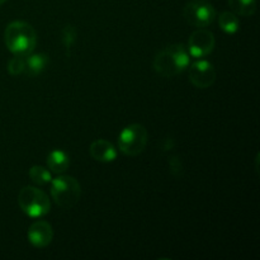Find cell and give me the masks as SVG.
Instances as JSON below:
<instances>
[{
    "label": "cell",
    "mask_w": 260,
    "mask_h": 260,
    "mask_svg": "<svg viewBox=\"0 0 260 260\" xmlns=\"http://www.w3.org/2000/svg\"><path fill=\"white\" fill-rule=\"evenodd\" d=\"M190 55L187 47L182 43H174L164 47L154 57V70L164 78H173L189 66Z\"/></svg>",
    "instance_id": "obj_1"
},
{
    "label": "cell",
    "mask_w": 260,
    "mask_h": 260,
    "mask_svg": "<svg viewBox=\"0 0 260 260\" xmlns=\"http://www.w3.org/2000/svg\"><path fill=\"white\" fill-rule=\"evenodd\" d=\"M4 41L10 52L14 55L25 56L35 50L37 33L29 23L15 20L9 23L5 28Z\"/></svg>",
    "instance_id": "obj_2"
},
{
    "label": "cell",
    "mask_w": 260,
    "mask_h": 260,
    "mask_svg": "<svg viewBox=\"0 0 260 260\" xmlns=\"http://www.w3.org/2000/svg\"><path fill=\"white\" fill-rule=\"evenodd\" d=\"M51 196L58 207L70 210L80 200V183L71 175H58L51 180Z\"/></svg>",
    "instance_id": "obj_3"
},
{
    "label": "cell",
    "mask_w": 260,
    "mask_h": 260,
    "mask_svg": "<svg viewBox=\"0 0 260 260\" xmlns=\"http://www.w3.org/2000/svg\"><path fill=\"white\" fill-rule=\"evenodd\" d=\"M18 203L20 210L32 218L43 217L51 210V202L47 194L32 185H27L20 189L18 194Z\"/></svg>",
    "instance_id": "obj_4"
},
{
    "label": "cell",
    "mask_w": 260,
    "mask_h": 260,
    "mask_svg": "<svg viewBox=\"0 0 260 260\" xmlns=\"http://www.w3.org/2000/svg\"><path fill=\"white\" fill-rule=\"evenodd\" d=\"M147 140H149V134L142 124H128L119 132L118 149L127 156H137L145 150Z\"/></svg>",
    "instance_id": "obj_5"
},
{
    "label": "cell",
    "mask_w": 260,
    "mask_h": 260,
    "mask_svg": "<svg viewBox=\"0 0 260 260\" xmlns=\"http://www.w3.org/2000/svg\"><path fill=\"white\" fill-rule=\"evenodd\" d=\"M183 15L193 27L205 28L213 23L216 18V10L207 0H192L184 7Z\"/></svg>",
    "instance_id": "obj_6"
},
{
    "label": "cell",
    "mask_w": 260,
    "mask_h": 260,
    "mask_svg": "<svg viewBox=\"0 0 260 260\" xmlns=\"http://www.w3.org/2000/svg\"><path fill=\"white\" fill-rule=\"evenodd\" d=\"M216 45L215 36L211 30L200 29L194 30L188 40V52L194 58H203L210 55Z\"/></svg>",
    "instance_id": "obj_7"
},
{
    "label": "cell",
    "mask_w": 260,
    "mask_h": 260,
    "mask_svg": "<svg viewBox=\"0 0 260 260\" xmlns=\"http://www.w3.org/2000/svg\"><path fill=\"white\" fill-rule=\"evenodd\" d=\"M189 81L198 89H207L216 81V69L210 61L198 58L189 66Z\"/></svg>",
    "instance_id": "obj_8"
},
{
    "label": "cell",
    "mask_w": 260,
    "mask_h": 260,
    "mask_svg": "<svg viewBox=\"0 0 260 260\" xmlns=\"http://www.w3.org/2000/svg\"><path fill=\"white\" fill-rule=\"evenodd\" d=\"M28 240L35 248H45L50 245L53 239V229L47 221L38 220L28 229Z\"/></svg>",
    "instance_id": "obj_9"
},
{
    "label": "cell",
    "mask_w": 260,
    "mask_h": 260,
    "mask_svg": "<svg viewBox=\"0 0 260 260\" xmlns=\"http://www.w3.org/2000/svg\"><path fill=\"white\" fill-rule=\"evenodd\" d=\"M89 152H90V156L99 162H112L117 159L116 147L103 139L91 142Z\"/></svg>",
    "instance_id": "obj_10"
},
{
    "label": "cell",
    "mask_w": 260,
    "mask_h": 260,
    "mask_svg": "<svg viewBox=\"0 0 260 260\" xmlns=\"http://www.w3.org/2000/svg\"><path fill=\"white\" fill-rule=\"evenodd\" d=\"M24 74L28 76H37L47 68L48 56L45 53H28L24 56Z\"/></svg>",
    "instance_id": "obj_11"
},
{
    "label": "cell",
    "mask_w": 260,
    "mask_h": 260,
    "mask_svg": "<svg viewBox=\"0 0 260 260\" xmlns=\"http://www.w3.org/2000/svg\"><path fill=\"white\" fill-rule=\"evenodd\" d=\"M47 167L56 174H62L70 167V157L62 150H52L47 155Z\"/></svg>",
    "instance_id": "obj_12"
},
{
    "label": "cell",
    "mask_w": 260,
    "mask_h": 260,
    "mask_svg": "<svg viewBox=\"0 0 260 260\" xmlns=\"http://www.w3.org/2000/svg\"><path fill=\"white\" fill-rule=\"evenodd\" d=\"M218 25L228 35H234L240 28V20L233 12H222L218 15Z\"/></svg>",
    "instance_id": "obj_13"
},
{
    "label": "cell",
    "mask_w": 260,
    "mask_h": 260,
    "mask_svg": "<svg viewBox=\"0 0 260 260\" xmlns=\"http://www.w3.org/2000/svg\"><path fill=\"white\" fill-rule=\"evenodd\" d=\"M229 5L236 15L251 17L256 12V0H228Z\"/></svg>",
    "instance_id": "obj_14"
},
{
    "label": "cell",
    "mask_w": 260,
    "mask_h": 260,
    "mask_svg": "<svg viewBox=\"0 0 260 260\" xmlns=\"http://www.w3.org/2000/svg\"><path fill=\"white\" fill-rule=\"evenodd\" d=\"M29 178L35 184L37 185H46L48 183H51L52 180V175L48 172L46 168L40 167V165H35L29 169Z\"/></svg>",
    "instance_id": "obj_15"
},
{
    "label": "cell",
    "mask_w": 260,
    "mask_h": 260,
    "mask_svg": "<svg viewBox=\"0 0 260 260\" xmlns=\"http://www.w3.org/2000/svg\"><path fill=\"white\" fill-rule=\"evenodd\" d=\"M76 37H78V30L74 25L68 24L62 28L61 32V41H62L63 48H65V53L68 57H70L71 48H73L74 43L76 42Z\"/></svg>",
    "instance_id": "obj_16"
},
{
    "label": "cell",
    "mask_w": 260,
    "mask_h": 260,
    "mask_svg": "<svg viewBox=\"0 0 260 260\" xmlns=\"http://www.w3.org/2000/svg\"><path fill=\"white\" fill-rule=\"evenodd\" d=\"M24 56L14 55V57L10 58L9 62H8V71L13 76L20 75V74L24 73Z\"/></svg>",
    "instance_id": "obj_17"
},
{
    "label": "cell",
    "mask_w": 260,
    "mask_h": 260,
    "mask_svg": "<svg viewBox=\"0 0 260 260\" xmlns=\"http://www.w3.org/2000/svg\"><path fill=\"white\" fill-rule=\"evenodd\" d=\"M5 2H7V0H0V5H2V4H4Z\"/></svg>",
    "instance_id": "obj_18"
}]
</instances>
